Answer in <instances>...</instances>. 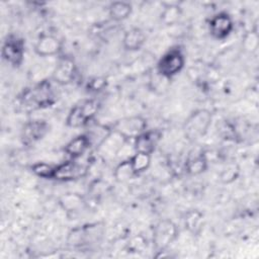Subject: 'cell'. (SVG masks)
Returning a JSON list of instances; mask_svg holds the SVG:
<instances>
[{
    "mask_svg": "<svg viewBox=\"0 0 259 259\" xmlns=\"http://www.w3.org/2000/svg\"><path fill=\"white\" fill-rule=\"evenodd\" d=\"M212 120V115L207 109H197L190 113L183 123L184 137L188 141H196L203 137Z\"/></svg>",
    "mask_w": 259,
    "mask_h": 259,
    "instance_id": "cell-1",
    "label": "cell"
},
{
    "mask_svg": "<svg viewBox=\"0 0 259 259\" xmlns=\"http://www.w3.org/2000/svg\"><path fill=\"white\" fill-rule=\"evenodd\" d=\"M99 102L96 99H85L75 104L68 113L66 123L70 127H82L87 125L97 114Z\"/></svg>",
    "mask_w": 259,
    "mask_h": 259,
    "instance_id": "cell-2",
    "label": "cell"
},
{
    "mask_svg": "<svg viewBox=\"0 0 259 259\" xmlns=\"http://www.w3.org/2000/svg\"><path fill=\"white\" fill-rule=\"evenodd\" d=\"M185 58L180 50L171 49L165 53L159 60L156 72L166 79H170L177 75L184 67Z\"/></svg>",
    "mask_w": 259,
    "mask_h": 259,
    "instance_id": "cell-3",
    "label": "cell"
},
{
    "mask_svg": "<svg viewBox=\"0 0 259 259\" xmlns=\"http://www.w3.org/2000/svg\"><path fill=\"white\" fill-rule=\"evenodd\" d=\"M54 92L51 87V83L42 81L35 85L33 88L24 92L23 101L26 106L32 108H41L50 106L54 102Z\"/></svg>",
    "mask_w": 259,
    "mask_h": 259,
    "instance_id": "cell-4",
    "label": "cell"
},
{
    "mask_svg": "<svg viewBox=\"0 0 259 259\" xmlns=\"http://www.w3.org/2000/svg\"><path fill=\"white\" fill-rule=\"evenodd\" d=\"M178 228L170 220L158 222L153 229V244L161 252L167 249L177 238Z\"/></svg>",
    "mask_w": 259,
    "mask_h": 259,
    "instance_id": "cell-5",
    "label": "cell"
},
{
    "mask_svg": "<svg viewBox=\"0 0 259 259\" xmlns=\"http://www.w3.org/2000/svg\"><path fill=\"white\" fill-rule=\"evenodd\" d=\"M78 159H70L55 166L53 179L60 181H71L86 176L89 170V165L87 163H81Z\"/></svg>",
    "mask_w": 259,
    "mask_h": 259,
    "instance_id": "cell-6",
    "label": "cell"
},
{
    "mask_svg": "<svg viewBox=\"0 0 259 259\" xmlns=\"http://www.w3.org/2000/svg\"><path fill=\"white\" fill-rule=\"evenodd\" d=\"M147 128V120L140 115L122 117L116 120L112 125V131L124 139H136Z\"/></svg>",
    "mask_w": 259,
    "mask_h": 259,
    "instance_id": "cell-7",
    "label": "cell"
},
{
    "mask_svg": "<svg viewBox=\"0 0 259 259\" xmlns=\"http://www.w3.org/2000/svg\"><path fill=\"white\" fill-rule=\"evenodd\" d=\"M2 58L11 66L17 67L22 63L24 55V42L16 35H8L3 42Z\"/></svg>",
    "mask_w": 259,
    "mask_h": 259,
    "instance_id": "cell-8",
    "label": "cell"
},
{
    "mask_svg": "<svg viewBox=\"0 0 259 259\" xmlns=\"http://www.w3.org/2000/svg\"><path fill=\"white\" fill-rule=\"evenodd\" d=\"M234 28L231 16L226 12H220L212 16L208 23L210 34L217 39L226 38Z\"/></svg>",
    "mask_w": 259,
    "mask_h": 259,
    "instance_id": "cell-9",
    "label": "cell"
},
{
    "mask_svg": "<svg viewBox=\"0 0 259 259\" xmlns=\"http://www.w3.org/2000/svg\"><path fill=\"white\" fill-rule=\"evenodd\" d=\"M76 65L70 57H62L59 59L57 66L53 72V79L59 84L71 83L76 76Z\"/></svg>",
    "mask_w": 259,
    "mask_h": 259,
    "instance_id": "cell-10",
    "label": "cell"
},
{
    "mask_svg": "<svg viewBox=\"0 0 259 259\" xmlns=\"http://www.w3.org/2000/svg\"><path fill=\"white\" fill-rule=\"evenodd\" d=\"M102 233V230L97 225H90L75 229L69 235V244L71 245H85L89 244L97 238Z\"/></svg>",
    "mask_w": 259,
    "mask_h": 259,
    "instance_id": "cell-11",
    "label": "cell"
},
{
    "mask_svg": "<svg viewBox=\"0 0 259 259\" xmlns=\"http://www.w3.org/2000/svg\"><path fill=\"white\" fill-rule=\"evenodd\" d=\"M160 139L161 133L159 131H145L134 140L135 151L151 155Z\"/></svg>",
    "mask_w": 259,
    "mask_h": 259,
    "instance_id": "cell-12",
    "label": "cell"
},
{
    "mask_svg": "<svg viewBox=\"0 0 259 259\" xmlns=\"http://www.w3.org/2000/svg\"><path fill=\"white\" fill-rule=\"evenodd\" d=\"M62 50V44L54 35L42 34L38 37L34 46V52L41 57L58 55Z\"/></svg>",
    "mask_w": 259,
    "mask_h": 259,
    "instance_id": "cell-13",
    "label": "cell"
},
{
    "mask_svg": "<svg viewBox=\"0 0 259 259\" xmlns=\"http://www.w3.org/2000/svg\"><path fill=\"white\" fill-rule=\"evenodd\" d=\"M49 125L44 120H31L27 122L22 130V141L26 145L33 144L47 134Z\"/></svg>",
    "mask_w": 259,
    "mask_h": 259,
    "instance_id": "cell-14",
    "label": "cell"
},
{
    "mask_svg": "<svg viewBox=\"0 0 259 259\" xmlns=\"http://www.w3.org/2000/svg\"><path fill=\"white\" fill-rule=\"evenodd\" d=\"M89 148H91L89 139L85 134H82L72 139L65 146L64 150L66 154L71 157V159H78L82 157L89 150Z\"/></svg>",
    "mask_w": 259,
    "mask_h": 259,
    "instance_id": "cell-15",
    "label": "cell"
},
{
    "mask_svg": "<svg viewBox=\"0 0 259 259\" xmlns=\"http://www.w3.org/2000/svg\"><path fill=\"white\" fill-rule=\"evenodd\" d=\"M146 42V34L139 27H133L126 30L123 34L122 45L123 48L127 51L135 52L142 49L144 44Z\"/></svg>",
    "mask_w": 259,
    "mask_h": 259,
    "instance_id": "cell-16",
    "label": "cell"
},
{
    "mask_svg": "<svg viewBox=\"0 0 259 259\" xmlns=\"http://www.w3.org/2000/svg\"><path fill=\"white\" fill-rule=\"evenodd\" d=\"M110 133L111 128H109L108 126H105L100 123H95L90 126V128L85 133V135L89 139L91 147L99 148L101 144L110 135Z\"/></svg>",
    "mask_w": 259,
    "mask_h": 259,
    "instance_id": "cell-17",
    "label": "cell"
},
{
    "mask_svg": "<svg viewBox=\"0 0 259 259\" xmlns=\"http://www.w3.org/2000/svg\"><path fill=\"white\" fill-rule=\"evenodd\" d=\"M132 5L124 1H115L109 5L108 14L114 21H122L126 19L132 13Z\"/></svg>",
    "mask_w": 259,
    "mask_h": 259,
    "instance_id": "cell-18",
    "label": "cell"
},
{
    "mask_svg": "<svg viewBox=\"0 0 259 259\" xmlns=\"http://www.w3.org/2000/svg\"><path fill=\"white\" fill-rule=\"evenodd\" d=\"M137 175L138 174L135 172L130 159L122 160L114 168V171H113V176H114L115 180L119 183L127 182V181L132 180L133 178H135Z\"/></svg>",
    "mask_w": 259,
    "mask_h": 259,
    "instance_id": "cell-19",
    "label": "cell"
},
{
    "mask_svg": "<svg viewBox=\"0 0 259 259\" xmlns=\"http://www.w3.org/2000/svg\"><path fill=\"white\" fill-rule=\"evenodd\" d=\"M207 168V159L204 154L190 157L185 162V171L189 175H199Z\"/></svg>",
    "mask_w": 259,
    "mask_h": 259,
    "instance_id": "cell-20",
    "label": "cell"
},
{
    "mask_svg": "<svg viewBox=\"0 0 259 259\" xmlns=\"http://www.w3.org/2000/svg\"><path fill=\"white\" fill-rule=\"evenodd\" d=\"M181 8L178 4L175 3H168L164 6L161 14L160 19L161 22L165 25H173L176 24L181 16Z\"/></svg>",
    "mask_w": 259,
    "mask_h": 259,
    "instance_id": "cell-21",
    "label": "cell"
},
{
    "mask_svg": "<svg viewBox=\"0 0 259 259\" xmlns=\"http://www.w3.org/2000/svg\"><path fill=\"white\" fill-rule=\"evenodd\" d=\"M59 203L67 211H77L83 206L84 199L77 193H66L60 197Z\"/></svg>",
    "mask_w": 259,
    "mask_h": 259,
    "instance_id": "cell-22",
    "label": "cell"
},
{
    "mask_svg": "<svg viewBox=\"0 0 259 259\" xmlns=\"http://www.w3.org/2000/svg\"><path fill=\"white\" fill-rule=\"evenodd\" d=\"M203 214L198 210H190L185 215V227L192 234H198L202 228Z\"/></svg>",
    "mask_w": 259,
    "mask_h": 259,
    "instance_id": "cell-23",
    "label": "cell"
},
{
    "mask_svg": "<svg viewBox=\"0 0 259 259\" xmlns=\"http://www.w3.org/2000/svg\"><path fill=\"white\" fill-rule=\"evenodd\" d=\"M130 161L132 166L137 174L146 171L151 165V155L141 152H135L133 156H131Z\"/></svg>",
    "mask_w": 259,
    "mask_h": 259,
    "instance_id": "cell-24",
    "label": "cell"
},
{
    "mask_svg": "<svg viewBox=\"0 0 259 259\" xmlns=\"http://www.w3.org/2000/svg\"><path fill=\"white\" fill-rule=\"evenodd\" d=\"M55 166L47 164L45 162H38L31 166V171L38 177L53 179Z\"/></svg>",
    "mask_w": 259,
    "mask_h": 259,
    "instance_id": "cell-25",
    "label": "cell"
},
{
    "mask_svg": "<svg viewBox=\"0 0 259 259\" xmlns=\"http://www.w3.org/2000/svg\"><path fill=\"white\" fill-rule=\"evenodd\" d=\"M240 170L239 167L235 164H230L226 168H224L220 174V180L223 183H232L239 176Z\"/></svg>",
    "mask_w": 259,
    "mask_h": 259,
    "instance_id": "cell-26",
    "label": "cell"
},
{
    "mask_svg": "<svg viewBox=\"0 0 259 259\" xmlns=\"http://www.w3.org/2000/svg\"><path fill=\"white\" fill-rule=\"evenodd\" d=\"M244 47L245 50L253 53L257 50L258 48V35L256 32L251 31L246 34L244 38Z\"/></svg>",
    "mask_w": 259,
    "mask_h": 259,
    "instance_id": "cell-27",
    "label": "cell"
},
{
    "mask_svg": "<svg viewBox=\"0 0 259 259\" xmlns=\"http://www.w3.org/2000/svg\"><path fill=\"white\" fill-rule=\"evenodd\" d=\"M106 85V80L101 77H96L88 82V88L90 91H100Z\"/></svg>",
    "mask_w": 259,
    "mask_h": 259,
    "instance_id": "cell-28",
    "label": "cell"
}]
</instances>
